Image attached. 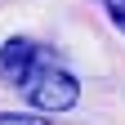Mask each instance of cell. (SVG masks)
<instances>
[{"label":"cell","instance_id":"cell-1","mask_svg":"<svg viewBox=\"0 0 125 125\" xmlns=\"http://www.w3.org/2000/svg\"><path fill=\"white\" fill-rule=\"evenodd\" d=\"M27 103L36 107V112H67V107H76V98H81V85H76L72 72H36V81L22 85Z\"/></svg>","mask_w":125,"mask_h":125},{"label":"cell","instance_id":"cell-2","mask_svg":"<svg viewBox=\"0 0 125 125\" xmlns=\"http://www.w3.org/2000/svg\"><path fill=\"white\" fill-rule=\"evenodd\" d=\"M49 58L40 49L36 40H27V36H9L5 45H0V76H5V85H13V89H22L31 76H36V67Z\"/></svg>","mask_w":125,"mask_h":125},{"label":"cell","instance_id":"cell-3","mask_svg":"<svg viewBox=\"0 0 125 125\" xmlns=\"http://www.w3.org/2000/svg\"><path fill=\"white\" fill-rule=\"evenodd\" d=\"M0 125H49L45 116H27V112H13V116H0Z\"/></svg>","mask_w":125,"mask_h":125},{"label":"cell","instance_id":"cell-4","mask_svg":"<svg viewBox=\"0 0 125 125\" xmlns=\"http://www.w3.org/2000/svg\"><path fill=\"white\" fill-rule=\"evenodd\" d=\"M103 5H107V13H112V22L125 31V0H103Z\"/></svg>","mask_w":125,"mask_h":125}]
</instances>
